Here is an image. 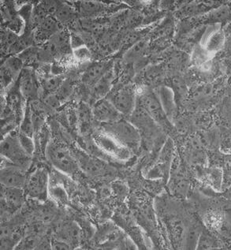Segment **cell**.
<instances>
[{
	"label": "cell",
	"mask_w": 231,
	"mask_h": 250,
	"mask_svg": "<svg viewBox=\"0 0 231 250\" xmlns=\"http://www.w3.org/2000/svg\"><path fill=\"white\" fill-rule=\"evenodd\" d=\"M17 81L25 101H36L38 96V82L35 73L29 68H24Z\"/></svg>",
	"instance_id": "7c38bea8"
},
{
	"label": "cell",
	"mask_w": 231,
	"mask_h": 250,
	"mask_svg": "<svg viewBox=\"0 0 231 250\" xmlns=\"http://www.w3.org/2000/svg\"><path fill=\"white\" fill-rule=\"evenodd\" d=\"M215 245H216V241L215 238L208 233L205 234L204 232V234L199 236V249H211L215 246Z\"/></svg>",
	"instance_id": "83f0119b"
},
{
	"label": "cell",
	"mask_w": 231,
	"mask_h": 250,
	"mask_svg": "<svg viewBox=\"0 0 231 250\" xmlns=\"http://www.w3.org/2000/svg\"><path fill=\"white\" fill-rule=\"evenodd\" d=\"M45 152L50 164L64 174L72 176L80 168L78 161L70 151L61 145L47 144Z\"/></svg>",
	"instance_id": "3957f363"
},
{
	"label": "cell",
	"mask_w": 231,
	"mask_h": 250,
	"mask_svg": "<svg viewBox=\"0 0 231 250\" xmlns=\"http://www.w3.org/2000/svg\"><path fill=\"white\" fill-rule=\"evenodd\" d=\"M19 140L23 148L25 150V152L29 154V156L33 157V154L36 151V144L33 141V138L29 136L25 135L24 133L19 132Z\"/></svg>",
	"instance_id": "484cf974"
},
{
	"label": "cell",
	"mask_w": 231,
	"mask_h": 250,
	"mask_svg": "<svg viewBox=\"0 0 231 250\" xmlns=\"http://www.w3.org/2000/svg\"><path fill=\"white\" fill-rule=\"evenodd\" d=\"M3 67L10 73L15 79H18L23 69V60L17 56H11L5 62Z\"/></svg>",
	"instance_id": "ffe728a7"
},
{
	"label": "cell",
	"mask_w": 231,
	"mask_h": 250,
	"mask_svg": "<svg viewBox=\"0 0 231 250\" xmlns=\"http://www.w3.org/2000/svg\"><path fill=\"white\" fill-rule=\"evenodd\" d=\"M78 119L80 125V129L82 133H86L89 131L91 128V123L93 120L92 110L88 105L82 103L78 107Z\"/></svg>",
	"instance_id": "d6986e66"
},
{
	"label": "cell",
	"mask_w": 231,
	"mask_h": 250,
	"mask_svg": "<svg viewBox=\"0 0 231 250\" xmlns=\"http://www.w3.org/2000/svg\"><path fill=\"white\" fill-rule=\"evenodd\" d=\"M42 238L36 234L24 236L22 239L17 245L16 250H37Z\"/></svg>",
	"instance_id": "7402d4cb"
},
{
	"label": "cell",
	"mask_w": 231,
	"mask_h": 250,
	"mask_svg": "<svg viewBox=\"0 0 231 250\" xmlns=\"http://www.w3.org/2000/svg\"><path fill=\"white\" fill-rule=\"evenodd\" d=\"M160 102L168 118L171 121L176 112L174 92L169 87H161L159 94Z\"/></svg>",
	"instance_id": "2e32d148"
},
{
	"label": "cell",
	"mask_w": 231,
	"mask_h": 250,
	"mask_svg": "<svg viewBox=\"0 0 231 250\" xmlns=\"http://www.w3.org/2000/svg\"><path fill=\"white\" fill-rule=\"evenodd\" d=\"M0 150L2 158L7 162L15 164L25 171L30 166L32 156L23 148L19 140V132L12 130L5 134L0 145Z\"/></svg>",
	"instance_id": "6da1fadb"
},
{
	"label": "cell",
	"mask_w": 231,
	"mask_h": 250,
	"mask_svg": "<svg viewBox=\"0 0 231 250\" xmlns=\"http://www.w3.org/2000/svg\"><path fill=\"white\" fill-rule=\"evenodd\" d=\"M103 5L98 2H81L79 10L84 15H92L101 12Z\"/></svg>",
	"instance_id": "d4e9b609"
},
{
	"label": "cell",
	"mask_w": 231,
	"mask_h": 250,
	"mask_svg": "<svg viewBox=\"0 0 231 250\" xmlns=\"http://www.w3.org/2000/svg\"><path fill=\"white\" fill-rule=\"evenodd\" d=\"M49 185V174L47 169L37 167L27 176L25 183V193L26 196L32 199L41 202H45L48 195Z\"/></svg>",
	"instance_id": "5b68a950"
},
{
	"label": "cell",
	"mask_w": 231,
	"mask_h": 250,
	"mask_svg": "<svg viewBox=\"0 0 231 250\" xmlns=\"http://www.w3.org/2000/svg\"><path fill=\"white\" fill-rule=\"evenodd\" d=\"M81 234L82 232L78 225L75 223H70L62 228L59 239L67 242L71 246H78L81 241Z\"/></svg>",
	"instance_id": "e0dca14e"
},
{
	"label": "cell",
	"mask_w": 231,
	"mask_h": 250,
	"mask_svg": "<svg viewBox=\"0 0 231 250\" xmlns=\"http://www.w3.org/2000/svg\"><path fill=\"white\" fill-rule=\"evenodd\" d=\"M51 248L58 250L73 249L70 244H68L67 242H64L59 238H56L53 241H51Z\"/></svg>",
	"instance_id": "f546056e"
},
{
	"label": "cell",
	"mask_w": 231,
	"mask_h": 250,
	"mask_svg": "<svg viewBox=\"0 0 231 250\" xmlns=\"http://www.w3.org/2000/svg\"><path fill=\"white\" fill-rule=\"evenodd\" d=\"M92 110L93 119L105 124L115 123L123 118V115L106 97L99 100Z\"/></svg>",
	"instance_id": "9c48e42d"
},
{
	"label": "cell",
	"mask_w": 231,
	"mask_h": 250,
	"mask_svg": "<svg viewBox=\"0 0 231 250\" xmlns=\"http://www.w3.org/2000/svg\"><path fill=\"white\" fill-rule=\"evenodd\" d=\"M70 43H71L72 50L76 49V48H78V47H82V46L86 45L82 37L79 35H77L75 33L70 34Z\"/></svg>",
	"instance_id": "4dcf8cb0"
},
{
	"label": "cell",
	"mask_w": 231,
	"mask_h": 250,
	"mask_svg": "<svg viewBox=\"0 0 231 250\" xmlns=\"http://www.w3.org/2000/svg\"><path fill=\"white\" fill-rule=\"evenodd\" d=\"M72 56H74V59L78 61L86 62L90 60L92 53L89 48L87 46L84 45L73 50Z\"/></svg>",
	"instance_id": "4316f807"
},
{
	"label": "cell",
	"mask_w": 231,
	"mask_h": 250,
	"mask_svg": "<svg viewBox=\"0 0 231 250\" xmlns=\"http://www.w3.org/2000/svg\"><path fill=\"white\" fill-rule=\"evenodd\" d=\"M40 31L43 35L52 36L55 35L56 33L60 32L59 25L57 21L52 17H47L43 18L41 21V24L40 25Z\"/></svg>",
	"instance_id": "44dd1931"
},
{
	"label": "cell",
	"mask_w": 231,
	"mask_h": 250,
	"mask_svg": "<svg viewBox=\"0 0 231 250\" xmlns=\"http://www.w3.org/2000/svg\"><path fill=\"white\" fill-rule=\"evenodd\" d=\"M223 33H224V43H223V49L219 54L223 59H226L231 56V21L223 25Z\"/></svg>",
	"instance_id": "cb8c5ba5"
},
{
	"label": "cell",
	"mask_w": 231,
	"mask_h": 250,
	"mask_svg": "<svg viewBox=\"0 0 231 250\" xmlns=\"http://www.w3.org/2000/svg\"><path fill=\"white\" fill-rule=\"evenodd\" d=\"M1 169V184L3 187L23 188L26 183L27 175L25 170L8 162Z\"/></svg>",
	"instance_id": "8fae6325"
},
{
	"label": "cell",
	"mask_w": 231,
	"mask_h": 250,
	"mask_svg": "<svg viewBox=\"0 0 231 250\" xmlns=\"http://www.w3.org/2000/svg\"><path fill=\"white\" fill-rule=\"evenodd\" d=\"M106 98L112 103L123 116H130L137 106V94L129 85L117 88L111 91Z\"/></svg>",
	"instance_id": "8992f818"
},
{
	"label": "cell",
	"mask_w": 231,
	"mask_h": 250,
	"mask_svg": "<svg viewBox=\"0 0 231 250\" xmlns=\"http://www.w3.org/2000/svg\"><path fill=\"white\" fill-rule=\"evenodd\" d=\"M224 43L223 25H208L201 38L200 46L210 56H215L222 51Z\"/></svg>",
	"instance_id": "52a82bcc"
},
{
	"label": "cell",
	"mask_w": 231,
	"mask_h": 250,
	"mask_svg": "<svg viewBox=\"0 0 231 250\" xmlns=\"http://www.w3.org/2000/svg\"><path fill=\"white\" fill-rule=\"evenodd\" d=\"M111 70V63L110 62H94L90 66H88L83 73L82 81L84 84L93 87L107 72Z\"/></svg>",
	"instance_id": "5bb4252c"
},
{
	"label": "cell",
	"mask_w": 231,
	"mask_h": 250,
	"mask_svg": "<svg viewBox=\"0 0 231 250\" xmlns=\"http://www.w3.org/2000/svg\"><path fill=\"white\" fill-rule=\"evenodd\" d=\"M228 87H229V88L230 89H231V77H230L229 80H228Z\"/></svg>",
	"instance_id": "d6a6232c"
},
{
	"label": "cell",
	"mask_w": 231,
	"mask_h": 250,
	"mask_svg": "<svg viewBox=\"0 0 231 250\" xmlns=\"http://www.w3.org/2000/svg\"><path fill=\"white\" fill-rule=\"evenodd\" d=\"M223 65L226 73L231 75V56L223 59Z\"/></svg>",
	"instance_id": "1f68e13d"
},
{
	"label": "cell",
	"mask_w": 231,
	"mask_h": 250,
	"mask_svg": "<svg viewBox=\"0 0 231 250\" xmlns=\"http://www.w3.org/2000/svg\"><path fill=\"white\" fill-rule=\"evenodd\" d=\"M75 158L78 161L79 167L87 174L96 175L105 170V163L96 157L88 156L85 154L78 153Z\"/></svg>",
	"instance_id": "9a60e30c"
},
{
	"label": "cell",
	"mask_w": 231,
	"mask_h": 250,
	"mask_svg": "<svg viewBox=\"0 0 231 250\" xmlns=\"http://www.w3.org/2000/svg\"><path fill=\"white\" fill-rule=\"evenodd\" d=\"M113 79H114V75H113L112 70H111L107 72L105 76L95 84L94 86L92 87L93 88L92 93L94 95V97L99 100L105 98V97H106L111 91Z\"/></svg>",
	"instance_id": "ac0fdd59"
},
{
	"label": "cell",
	"mask_w": 231,
	"mask_h": 250,
	"mask_svg": "<svg viewBox=\"0 0 231 250\" xmlns=\"http://www.w3.org/2000/svg\"><path fill=\"white\" fill-rule=\"evenodd\" d=\"M222 113L226 119L231 122V96L226 98L222 106Z\"/></svg>",
	"instance_id": "f1b7e54d"
},
{
	"label": "cell",
	"mask_w": 231,
	"mask_h": 250,
	"mask_svg": "<svg viewBox=\"0 0 231 250\" xmlns=\"http://www.w3.org/2000/svg\"><path fill=\"white\" fill-rule=\"evenodd\" d=\"M137 104L147 111L158 125L164 129H170L172 123L162 106L159 96L151 89H146L137 95Z\"/></svg>",
	"instance_id": "277c9868"
},
{
	"label": "cell",
	"mask_w": 231,
	"mask_h": 250,
	"mask_svg": "<svg viewBox=\"0 0 231 250\" xmlns=\"http://www.w3.org/2000/svg\"><path fill=\"white\" fill-rule=\"evenodd\" d=\"M104 129L105 133L111 136L130 151L139 148L141 134L138 129L130 121L123 118L115 123L105 124Z\"/></svg>",
	"instance_id": "7a4b0ae2"
},
{
	"label": "cell",
	"mask_w": 231,
	"mask_h": 250,
	"mask_svg": "<svg viewBox=\"0 0 231 250\" xmlns=\"http://www.w3.org/2000/svg\"><path fill=\"white\" fill-rule=\"evenodd\" d=\"M64 78L61 75H54L53 77L46 78L42 82V87L45 92L51 93L60 89L63 83Z\"/></svg>",
	"instance_id": "603a6c76"
},
{
	"label": "cell",
	"mask_w": 231,
	"mask_h": 250,
	"mask_svg": "<svg viewBox=\"0 0 231 250\" xmlns=\"http://www.w3.org/2000/svg\"><path fill=\"white\" fill-rule=\"evenodd\" d=\"M94 139L99 148L114 158L125 160L130 156V150L105 132L96 134Z\"/></svg>",
	"instance_id": "ba28073f"
},
{
	"label": "cell",
	"mask_w": 231,
	"mask_h": 250,
	"mask_svg": "<svg viewBox=\"0 0 231 250\" xmlns=\"http://www.w3.org/2000/svg\"><path fill=\"white\" fill-rule=\"evenodd\" d=\"M2 198L1 205L2 208L8 213H15V211L20 209L25 202V189L16 187H6L2 186Z\"/></svg>",
	"instance_id": "30bf717a"
},
{
	"label": "cell",
	"mask_w": 231,
	"mask_h": 250,
	"mask_svg": "<svg viewBox=\"0 0 231 250\" xmlns=\"http://www.w3.org/2000/svg\"><path fill=\"white\" fill-rule=\"evenodd\" d=\"M24 101L25 99L21 92L19 83L17 81L15 84L10 88L6 97V105L10 111L15 115L17 123H21L25 114V107H24Z\"/></svg>",
	"instance_id": "4fadbf2b"
}]
</instances>
